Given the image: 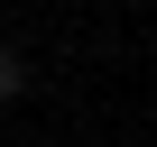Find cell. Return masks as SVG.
<instances>
[{
  "mask_svg": "<svg viewBox=\"0 0 157 147\" xmlns=\"http://www.w3.org/2000/svg\"><path fill=\"white\" fill-rule=\"evenodd\" d=\"M28 92V55H10V46H0V101H19Z\"/></svg>",
  "mask_w": 157,
  "mask_h": 147,
  "instance_id": "cell-1",
  "label": "cell"
}]
</instances>
